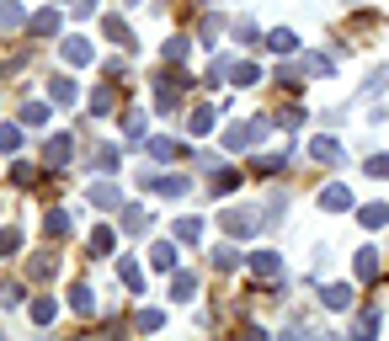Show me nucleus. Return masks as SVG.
Instances as JSON below:
<instances>
[{"mask_svg": "<svg viewBox=\"0 0 389 341\" xmlns=\"http://www.w3.org/2000/svg\"><path fill=\"white\" fill-rule=\"evenodd\" d=\"M251 272H256V278H277V272H283L277 251H256V256H251Z\"/></svg>", "mask_w": 389, "mask_h": 341, "instance_id": "nucleus-7", "label": "nucleus"}, {"mask_svg": "<svg viewBox=\"0 0 389 341\" xmlns=\"http://www.w3.org/2000/svg\"><path fill=\"white\" fill-rule=\"evenodd\" d=\"M192 288H198V278H192V272H182V278L171 282V293H176V299H192Z\"/></svg>", "mask_w": 389, "mask_h": 341, "instance_id": "nucleus-30", "label": "nucleus"}, {"mask_svg": "<svg viewBox=\"0 0 389 341\" xmlns=\"http://www.w3.org/2000/svg\"><path fill=\"white\" fill-rule=\"evenodd\" d=\"M229 75H235V85H256V81H262V70H256V64H235Z\"/></svg>", "mask_w": 389, "mask_h": 341, "instance_id": "nucleus-23", "label": "nucleus"}, {"mask_svg": "<svg viewBox=\"0 0 389 341\" xmlns=\"http://www.w3.org/2000/svg\"><path fill=\"white\" fill-rule=\"evenodd\" d=\"M91 161H96V171H112V165H118V144H102Z\"/></svg>", "mask_w": 389, "mask_h": 341, "instance_id": "nucleus-24", "label": "nucleus"}, {"mask_svg": "<svg viewBox=\"0 0 389 341\" xmlns=\"http://www.w3.org/2000/svg\"><path fill=\"white\" fill-rule=\"evenodd\" d=\"M0 304H21V288H17V282H0Z\"/></svg>", "mask_w": 389, "mask_h": 341, "instance_id": "nucleus-42", "label": "nucleus"}, {"mask_svg": "<svg viewBox=\"0 0 389 341\" xmlns=\"http://www.w3.org/2000/svg\"><path fill=\"white\" fill-rule=\"evenodd\" d=\"M123 6H128V0H123Z\"/></svg>", "mask_w": 389, "mask_h": 341, "instance_id": "nucleus-47", "label": "nucleus"}, {"mask_svg": "<svg viewBox=\"0 0 389 341\" xmlns=\"http://www.w3.org/2000/svg\"><path fill=\"white\" fill-rule=\"evenodd\" d=\"M64 161H70V134H59V139H48V149H43V165H48V171H59Z\"/></svg>", "mask_w": 389, "mask_h": 341, "instance_id": "nucleus-5", "label": "nucleus"}, {"mask_svg": "<svg viewBox=\"0 0 389 341\" xmlns=\"http://www.w3.org/2000/svg\"><path fill=\"white\" fill-rule=\"evenodd\" d=\"M235 38H240V43H251V48H256V43H262V38H256V21H246V17L235 21Z\"/></svg>", "mask_w": 389, "mask_h": 341, "instance_id": "nucleus-28", "label": "nucleus"}, {"mask_svg": "<svg viewBox=\"0 0 389 341\" xmlns=\"http://www.w3.org/2000/svg\"><path fill=\"white\" fill-rule=\"evenodd\" d=\"M64 59H70V64H91V43H85L81 32H75V38H64Z\"/></svg>", "mask_w": 389, "mask_h": 341, "instance_id": "nucleus-10", "label": "nucleus"}, {"mask_svg": "<svg viewBox=\"0 0 389 341\" xmlns=\"http://www.w3.org/2000/svg\"><path fill=\"white\" fill-rule=\"evenodd\" d=\"M149 261H155L160 272H171V267H176V245H171V240H160L155 251H149Z\"/></svg>", "mask_w": 389, "mask_h": 341, "instance_id": "nucleus-16", "label": "nucleus"}, {"mask_svg": "<svg viewBox=\"0 0 389 341\" xmlns=\"http://www.w3.org/2000/svg\"><path fill=\"white\" fill-rule=\"evenodd\" d=\"M123 229L128 235H144V229H149V214H144V208H123Z\"/></svg>", "mask_w": 389, "mask_h": 341, "instance_id": "nucleus-17", "label": "nucleus"}, {"mask_svg": "<svg viewBox=\"0 0 389 341\" xmlns=\"http://www.w3.org/2000/svg\"><path fill=\"white\" fill-rule=\"evenodd\" d=\"M198 229H203L198 219H182V224H176V240H198Z\"/></svg>", "mask_w": 389, "mask_h": 341, "instance_id": "nucleus-39", "label": "nucleus"}, {"mask_svg": "<svg viewBox=\"0 0 389 341\" xmlns=\"http://www.w3.org/2000/svg\"><path fill=\"white\" fill-rule=\"evenodd\" d=\"M48 235H54V240H59V235H70V219H64L59 208H54V214H48Z\"/></svg>", "mask_w": 389, "mask_h": 341, "instance_id": "nucleus-36", "label": "nucleus"}, {"mask_svg": "<svg viewBox=\"0 0 389 341\" xmlns=\"http://www.w3.org/2000/svg\"><path fill=\"white\" fill-rule=\"evenodd\" d=\"M266 48H272V54H293V48H299V38H293L288 27H277V32L266 38Z\"/></svg>", "mask_w": 389, "mask_h": 341, "instance_id": "nucleus-13", "label": "nucleus"}, {"mask_svg": "<svg viewBox=\"0 0 389 341\" xmlns=\"http://www.w3.org/2000/svg\"><path fill=\"white\" fill-rule=\"evenodd\" d=\"M17 245H21V229H0V256H11Z\"/></svg>", "mask_w": 389, "mask_h": 341, "instance_id": "nucleus-35", "label": "nucleus"}, {"mask_svg": "<svg viewBox=\"0 0 389 341\" xmlns=\"http://www.w3.org/2000/svg\"><path fill=\"white\" fill-rule=\"evenodd\" d=\"M357 331H363V336H368V331H379V309H363V315H357Z\"/></svg>", "mask_w": 389, "mask_h": 341, "instance_id": "nucleus-40", "label": "nucleus"}, {"mask_svg": "<svg viewBox=\"0 0 389 341\" xmlns=\"http://www.w3.org/2000/svg\"><path fill=\"white\" fill-rule=\"evenodd\" d=\"M21 123H27V128H43V123H48V101H27V107H21Z\"/></svg>", "mask_w": 389, "mask_h": 341, "instance_id": "nucleus-12", "label": "nucleus"}, {"mask_svg": "<svg viewBox=\"0 0 389 341\" xmlns=\"http://www.w3.org/2000/svg\"><path fill=\"white\" fill-rule=\"evenodd\" d=\"M352 6H357V0H352Z\"/></svg>", "mask_w": 389, "mask_h": 341, "instance_id": "nucleus-46", "label": "nucleus"}, {"mask_svg": "<svg viewBox=\"0 0 389 341\" xmlns=\"http://www.w3.org/2000/svg\"><path fill=\"white\" fill-rule=\"evenodd\" d=\"M208 128H213V107H198L192 112V134H208Z\"/></svg>", "mask_w": 389, "mask_h": 341, "instance_id": "nucleus-29", "label": "nucleus"}, {"mask_svg": "<svg viewBox=\"0 0 389 341\" xmlns=\"http://www.w3.org/2000/svg\"><path fill=\"white\" fill-rule=\"evenodd\" d=\"M368 176L373 181H389V155H373V161H368Z\"/></svg>", "mask_w": 389, "mask_h": 341, "instance_id": "nucleus-33", "label": "nucleus"}, {"mask_svg": "<svg viewBox=\"0 0 389 341\" xmlns=\"http://www.w3.org/2000/svg\"><path fill=\"white\" fill-rule=\"evenodd\" d=\"M357 219L368 224V229H379V224H389V208H384V203H368V208H363Z\"/></svg>", "mask_w": 389, "mask_h": 341, "instance_id": "nucleus-19", "label": "nucleus"}, {"mask_svg": "<svg viewBox=\"0 0 389 341\" xmlns=\"http://www.w3.org/2000/svg\"><path fill=\"white\" fill-rule=\"evenodd\" d=\"M165 59L182 64V59H187V38H171V43H165Z\"/></svg>", "mask_w": 389, "mask_h": 341, "instance_id": "nucleus-37", "label": "nucleus"}, {"mask_svg": "<svg viewBox=\"0 0 389 341\" xmlns=\"http://www.w3.org/2000/svg\"><path fill=\"white\" fill-rule=\"evenodd\" d=\"M27 272H32L38 282H48V278H54V256H32V261H27Z\"/></svg>", "mask_w": 389, "mask_h": 341, "instance_id": "nucleus-22", "label": "nucleus"}, {"mask_svg": "<svg viewBox=\"0 0 389 341\" xmlns=\"http://www.w3.org/2000/svg\"><path fill=\"white\" fill-rule=\"evenodd\" d=\"M75 6V17H96V0H70Z\"/></svg>", "mask_w": 389, "mask_h": 341, "instance_id": "nucleus-45", "label": "nucleus"}, {"mask_svg": "<svg viewBox=\"0 0 389 341\" xmlns=\"http://www.w3.org/2000/svg\"><path fill=\"white\" fill-rule=\"evenodd\" d=\"M0 149H6V155H11V149H21V128H11V123H6V128H0Z\"/></svg>", "mask_w": 389, "mask_h": 341, "instance_id": "nucleus-27", "label": "nucleus"}, {"mask_svg": "<svg viewBox=\"0 0 389 341\" xmlns=\"http://www.w3.org/2000/svg\"><path fill=\"white\" fill-rule=\"evenodd\" d=\"M11 27H21V6L17 0H0V32H11Z\"/></svg>", "mask_w": 389, "mask_h": 341, "instance_id": "nucleus-18", "label": "nucleus"}, {"mask_svg": "<svg viewBox=\"0 0 389 341\" xmlns=\"http://www.w3.org/2000/svg\"><path fill=\"white\" fill-rule=\"evenodd\" d=\"M262 139H266V123H262V118H246V123H235V128L224 134L229 149H256Z\"/></svg>", "mask_w": 389, "mask_h": 341, "instance_id": "nucleus-3", "label": "nucleus"}, {"mask_svg": "<svg viewBox=\"0 0 389 341\" xmlns=\"http://www.w3.org/2000/svg\"><path fill=\"white\" fill-rule=\"evenodd\" d=\"M91 251H96V256H107V251H112V229H96V235H91Z\"/></svg>", "mask_w": 389, "mask_h": 341, "instance_id": "nucleus-38", "label": "nucleus"}, {"mask_svg": "<svg viewBox=\"0 0 389 341\" xmlns=\"http://www.w3.org/2000/svg\"><path fill=\"white\" fill-rule=\"evenodd\" d=\"M224 75H229V59H213V64H208V75H203V85H219Z\"/></svg>", "mask_w": 389, "mask_h": 341, "instance_id": "nucleus-31", "label": "nucleus"}, {"mask_svg": "<svg viewBox=\"0 0 389 341\" xmlns=\"http://www.w3.org/2000/svg\"><path fill=\"white\" fill-rule=\"evenodd\" d=\"M32 27H38L43 38H54V32H59V17H54V11H43V17H38V21H32Z\"/></svg>", "mask_w": 389, "mask_h": 341, "instance_id": "nucleus-34", "label": "nucleus"}, {"mask_svg": "<svg viewBox=\"0 0 389 341\" xmlns=\"http://www.w3.org/2000/svg\"><path fill=\"white\" fill-rule=\"evenodd\" d=\"M48 85H54V101H59V107H70V101H75V85L64 81V75H59V81H48Z\"/></svg>", "mask_w": 389, "mask_h": 341, "instance_id": "nucleus-26", "label": "nucleus"}, {"mask_svg": "<svg viewBox=\"0 0 389 341\" xmlns=\"http://www.w3.org/2000/svg\"><path fill=\"white\" fill-rule=\"evenodd\" d=\"M235 261H240V251H235V245H219V251H213V267H219V272H229Z\"/></svg>", "mask_w": 389, "mask_h": 341, "instance_id": "nucleus-25", "label": "nucleus"}, {"mask_svg": "<svg viewBox=\"0 0 389 341\" xmlns=\"http://www.w3.org/2000/svg\"><path fill=\"white\" fill-rule=\"evenodd\" d=\"M70 309H75V315H96V293H91L85 282H75V288H70Z\"/></svg>", "mask_w": 389, "mask_h": 341, "instance_id": "nucleus-9", "label": "nucleus"}, {"mask_svg": "<svg viewBox=\"0 0 389 341\" xmlns=\"http://www.w3.org/2000/svg\"><path fill=\"white\" fill-rule=\"evenodd\" d=\"M357 278H379V251H357Z\"/></svg>", "mask_w": 389, "mask_h": 341, "instance_id": "nucleus-20", "label": "nucleus"}, {"mask_svg": "<svg viewBox=\"0 0 389 341\" xmlns=\"http://www.w3.org/2000/svg\"><path fill=\"white\" fill-rule=\"evenodd\" d=\"M315 161H341V144H336V139H315Z\"/></svg>", "mask_w": 389, "mask_h": 341, "instance_id": "nucleus-21", "label": "nucleus"}, {"mask_svg": "<svg viewBox=\"0 0 389 341\" xmlns=\"http://www.w3.org/2000/svg\"><path fill=\"white\" fill-rule=\"evenodd\" d=\"M320 304L326 309H352V288L347 282H330V288H320Z\"/></svg>", "mask_w": 389, "mask_h": 341, "instance_id": "nucleus-6", "label": "nucleus"}, {"mask_svg": "<svg viewBox=\"0 0 389 341\" xmlns=\"http://www.w3.org/2000/svg\"><path fill=\"white\" fill-rule=\"evenodd\" d=\"M107 38L123 43V48H134V32H128V21H123V17H107Z\"/></svg>", "mask_w": 389, "mask_h": 341, "instance_id": "nucleus-14", "label": "nucleus"}, {"mask_svg": "<svg viewBox=\"0 0 389 341\" xmlns=\"http://www.w3.org/2000/svg\"><path fill=\"white\" fill-rule=\"evenodd\" d=\"M85 198L96 203V208H118V203H123V192H118V187H112V181H96V187H91V192H85Z\"/></svg>", "mask_w": 389, "mask_h": 341, "instance_id": "nucleus-8", "label": "nucleus"}, {"mask_svg": "<svg viewBox=\"0 0 389 341\" xmlns=\"http://www.w3.org/2000/svg\"><path fill=\"white\" fill-rule=\"evenodd\" d=\"M123 134H128V139H144V112H128V118H123Z\"/></svg>", "mask_w": 389, "mask_h": 341, "instance_id": "nucleus-32", "label": "nucleus"}, {"mask_svg": "<svg viewBox=\"0 0 389 341\" xmlns=\"http://www.w3.org/2000/svg\"><path fill=\"white\" fill-rule=\"evenodd\" d=\"M299 70H304V75H330L336 64H330L326 54H304V59H299Z\"/></svg>", "mask_w": 389, "mask_h": 341, "instance_id": "nucleus-15", "label": "nucleus"}, {"mask_svg": "<svg viewBox=\"0 0 389 341\" xmlns=\"http://www.w3.org/2000/svg\"><path fill=\"white\" fill-rule=\"evenodd\" d=\"M182 75H176V70H171V75H155V107H160V112H176V107H182Z\"/></svg>", "mask_w": 389, "mask_h": 341, "instance_id": "nucleus-2", "label": "nucleus"}, {"mask_svg": "<svg viewBox=\"0 0 389 341\" xmlns=\"http://www.w3.org/2000/svg\"><path fill=\"white\" fill-rule=\"evenodd\" d=\"M32 320H38V325H48V320H54V304H48V299H38V304H32Z\"/></svg>", "mask_w": 389, "mask_h": 341, "instance_id": "nucleus-41", "label": "nucleus"}, {"mask_svg": "<svg viewBox=\"0 0 389 341\" xmlns=\"http://www.w3.org/2000/svg\"><path fill=\"white\" fill-rule=\"evenodd\" d=\"M224 235H235V240H246V235H256V229H262L266 224V214H256V208H229L224 219Z\"/></svg>", "mask_w": 389, "mask_h": 341, "instance_id": "nucleus-1", "label": "nucleus"}, {"mask_svg": "<svg viewBox=\"0 0 389 341\" xmlns=\"http://www.w3.org/2000/svg\"><path fill=\"white\" fill-rule=\"evenodd\" d=\"M134 325H139V331H155V325H160V309H144V315H139Z\"/></svg>", "mask_w": 389, "mask_h": 341, "instance_id": "nucleus-43", "label": "nucleus"}, {"mask_svg": "<svg viewBox=\"0 0 389 341\" xmlns=\"http://www.w3.org/2000/svg\"><path fill=\"white\" fill-rule=\"evenodd\" d=\"M320 208H330V214H341V208H352V192L336 181V187H320Z\"/></svg>", "mask_w": 389, "mask_h": 341, "instance_id": "nucleus-4", "label": "nucleus"}, {"mask_svg": "<svg viewBox=\"0 0 389 341\" xmlns=\"http://www.w3.org/2000/svg\"><path fill=\"white\" fill-rule=\"evenodd\" d=\"M123 282L134 288V293H139V282H144V278H139V267H134V261H123Z\"/></svg>", "mask_w": 389, "mask_h": 341, "instance_id": "nucleus-44", "label": "nucleus"}, {"mask_svg": "<svg viewBox=\"0 0 389 341\" xmlns=\"http://www.w3.org/2000/svg\"><path fill=\"white\" fill-rule=\"evenodd\" d=\"M149 155H155V161H182V144L176 139H149Z\"/></svg>", "mask_w": 389, "mask_h": 341, "instance_id": "nucleus-11", "label": "nucleus"}]
</instances>
